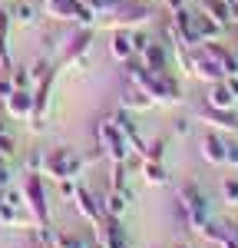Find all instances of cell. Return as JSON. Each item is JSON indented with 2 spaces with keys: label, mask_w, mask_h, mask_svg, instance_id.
<instances>
[{
  "label": "cell",
  "mask_w": 238,
  "mask_h": 248,
  "mask_svg": "<svg viewBox=\"0 0 238 248\" xmlns=\"http://www.w3.org/2000/svg\"><path fill=\"white\" fill-rule=\"evenodd\" d=\"M126 66V77L133 86H139L142 93L152 99V106H178L182 103V86H178V79L169 73V70H146L139 57L126 60L122 63Z\"/></svg>",
  "instance_id": "obj_1"
},
{
  "label": "cell",
  "mask_w": 238,
  "mask_h": 248,
  "mask_svg": "<svg viewBox=\"0 0 238 248\" xmlns=\"http://www.w3.org/2000/svg\"><path fill=\"white\" fill-rule=\"evenodd\" d=\"M176 205L182 212V218H185V225L198 235V229L212 218V205H208V195L202 192L198 182H182L176 192Z\"/></svg>",
  "instance_id": "obj_2"
},
{
  "label": "cell",
  "mask_w": 238,
  "mask_h": 248,
  "mask_svg": "<svg viewBox=\"0 0 238 248\" xmlns=\"http://www.w3.org/2000/svg\"><path fill=\"white\" fill-rule=\"evenodd\" d=\"M83 169H86V159L70 146H57V149L43 153V175L53 179V182H66V179L79 182Z\"/></svg>",
  "instance_id": "obj_3"
},
{
  "label": "cell",
  "mask_w": 238,
  "mask_h": 248,
  "mask_svg": "<svg viewBox=\"0 0 238 248\" xmlns=\"http://www.w3.org/2000/svg\"><path fill=\"white\" fill-rule=\"evenodd\" d=\"M20 195H23V209L30 212L33 225H50V199H46L43 172H27L20 182Z\"/></svg>",
  "instance_id": "obj_4"
},
{
  "label": "cell",
  "mask_w": 238,
  "mask_h": 248,
  "mask_svg": "<svg viewBox=\"0 0 238 248\" xmlns=\"http://www.w3.org/2000/svg\"><path fill=\"white\" fill-rule=\"evenodd\" d=\"M40 14L60 23H76V27H96V14L83 0H43Z\"/></svg>",
  "instance_id": "obj_5"
},
{
  "label": "cell",
  "mask_w": 238,
  "mask_h": 248,
  "mask_svg": "<svg viewBox=\"0 0 238 248\" xmlns=\"http://www.w3.org/2000/svg\"><path fill=\"white\" fill-rule=\"evenodd\" d=\"M149 20H152V7H146L139 0H122L109 17H103V23L113 27V30H139Z\"/></svg>",
  "instance_id": "obj_6"
},
{
  "label": "cell",
  "mask_w": 238,
  "mask_h": 248,
  "mask_svg": "<svg viewBox=\"0 0 238 248\" xmlns=\"http://www.w3.org/2000/svg\"><path fill=\"white\" fill-rule=\"evenodd\" d=\"M96 139H99V153L106 155L109 162H126V159L133 155V149H129V139L119 133L109 119H103V123L96 126Z\"/></svg>",
  "instance_id": "obj_7"
},
{
  "label": "cell",
  "mask_w": 238,
  "mask_h": 248,
  "mask_svg": "<svg viewBox=\"0 0 238 248\" xmlns=\"http://www.w3.org/2000/svg\"><path fill=\"white\" fill-rule=\"evenodd\" d=\"M93 46V27H79L76 33L63 40V53H60V66H70V63H83V57L89 53Z\"/></svg>",
  "instance_id": "obj_8"
},
{
  "label": "cell",
  "mask_w": 238,
  "mask_h": 248,
  "mask_svg": "<svg viewBox=\"0 0 238 248\" xmlns=\"http://www.w3.org/2000/svg\"><path fill=\"white\" fill-rule=\"evenodd\" d=\"M73 209H76L89 225H99V222L106 218V212H103V199H96L86 186H76V192H73Z\"/></svg>",
  "instance_id": "obj_9"
},
{
  "label": "cell",
  "mask_w": 238,
  "mask_h": 248,
  "mask_svg": "<svg viewBox=\"0 0 238 248\" xmlns=\"http://www.w3.org/2000/svg\"><path fill=\"white\" fill-rule=\"evenodd\" d=\"M198 123H205V126L215 129V133H238V113L235 109H212V106H202V109H198Z\"/></svg>",
  "instance_id": "obj_10"
},
{
  "label": "cell",
  "mask_w": 238,
  "mask_h": 248,
  "mask_svg": "<svg viewBox=\"0 0 238 248\" xmlns=\"http://www.w3.org/2000/svg\"><path fill=\"white\" fill-rule=\"evenodd\" d=\"M198 153L202 159L208 162V166H225V155H228V139L215 129H208V133L202 136V142H198Z\"/></svg>",
  "instance_id": "obj_11"
},
{
  "label": "cell",
  "mask_w": 238,
  "mask_h": 248,
  "mask_svg": "<svg viewBox=\"0 0 238 248\" xmlns=\"http://www.w3.org/2000/svg\"><path fill=\"white\" fill-rule=\"evenodd\" d=\"M93 229H96V242L103 248H129V238H126V229L119 225V218H109L106 215Z\"/></svg>",
  "instance_id": "obj_12"
},
{
  "label": "cell",
  "mask_w": 238,
  "mask_h": 248,
  "mask_svg": "<svg viewBox=\"0 0 238 248\" xmlns=\"http://www.w3.org/2000/svg\"><path fill=\"white\" fill-rule=\"evenodd\" d=\"M3 109H7L10 119L30 123V116H33V90H14V93L3 99Z\"/></svg>",
  "instance_id": "obj_13"
},
{
  "label": "cell",
  "mask_w": 238,
  "mask_h": 248,
  "mask_svg": "<svg viewBox=\"0 0 238 248\" xmlns=\"http://www.w3.org/2000/svg\"><path fill=\"white\" fill-rule=\"evenodd\" d=\"M205 106H212V109H235L238 99H235V93L228 90V83L218 79V83H208V86H205Z\"/></svg>",
  "instance_id": "obj_14"
},
{
  "label": "cell",
  "mask_w": 238,
  "mask_h": 248,
  "mask_svg": "<svg viewBox=\"0 0 238 248\" xmlns=\"http://www.w3.org/2000/svg\"><path fill=\"white\" fill-rule=\"evenodd\" d=\"M109 57L116 60V63H126V60L136 57V50H133V30H113V37H109Z\"/></svg>",
  "instance_id": "obj_15"
},
{
  "label": "cell",
  "mask_w": 238,
  "mask_h": 248,
  "mask_svg": "<svg viewBox=\"0 0 238 248\" xmlns=\"http://www.w3.org/2000/svg\"><path fill=\"white\" fill-rule=\"evenodd\" d=\"M139 63H142L146 70H165V63H169V46L159 43V40H152V43L139 53Z\"/></svg>",
  "instance_id": "obj_16"
},
{
  "label": "cell",
  "mask_w": 238,
  "mask_h": 248,
  "mask_svg": "<svg viewBox=\"0 0 238 248\" xmlns=\"http://www.w3.org/2000/svg\"><path fill=\"white\" fill-rule=\"evenodd\" d=\"M119 106H122V109H129V113H146V109H152V99L142 93L139 86L129 83V86L122 90V96H119Z\"/></svg>",
  "instance_id": "obj_17"
},
{
  "label": "cell",
  "mask_w": 238,
  "mask_h": 248,
  "mask_svg": "<svg viewBox=\"0 0 238 248\" xmlns=\"http://www.w3.org/2000/svg\"><path fill=\"white\" fill-rule=\"evenodd\" d=\"M129 202H133V192L109 189L106 195H103V212H106L109 218H122V215H126V209H129Z\"/></svg>",
  "instance_id": "obj_18"
},
{
  "label": "cell",
  "mask_w": 238,
  "mask_h": 248,
  "mask_svg": "<svg viewBox=\"0 0 238 248\" xmlns=\"http://www.w3.org/2000/svg\"><path fill=\"white\" fill-rule=\"evenodd\" d=\"M198 10H202L208 20H215L218 27H232V23H235V20H232V7H228V0H202Z\"/></svg>",
  "instance_id": "obj_19"
},
{
  "label": "cell",
  "mask_w": 238,
  "mask_h": 248,
  "mask_svg": "<svg viewBox=\"0 0 238 248\" xmlns=\"http://www.w3.org/2000/svg\"><path fill=\"white\" fill-rule=\"evenodd\" d=\"M139 175H142V182L146 186H169V172H165V166L162 162H156V159H142L139 162Z\"/></svg>",
  "instance_id": "obj_20"
},
{
  "label": "cell",
  "mask_w": 238,
  "mask_h": 248,
  "mask_svg": "<svg viewBox=\"0 0 238 248\" xmlns=\"http://www.w3.org/2000/svg\"><path fill=\"white\" fill-rule=\"evenodd\" d=\"M109 123H113V126H116L119 133L126 136V139H133V136H139V129H136V119H133V113H129V109H122V106H119L116 113L109 116Z\"/></svg>",
  "instance_id": "obj_21"
},
{
  "label": "cell",
  "mask_w": 238,
  "mask_h": 248,
  "mask_svg": "<svg viewBox=\"0 0 238 248\" xmlns=\"http://www.w3.org/2000/svg\"><path fill=\"white\" fill-rule=\"evenodd\" d=\"M10 20H14V23H20V27H33L40 17H37V7L23 0V3H17V7L10 10Z\"/></svg>",
  "instance_id": "obj_22"
},
{
  "label": "cell",
  "mask_w": 238,
  "mask_h": 248,
  "mask_svg": "<svg viewBox=\"0 0 238 248\" xmlns=\"http://www.w3.org/2000/svg\"><path fill=\"white\" fill-rule=\"evenodd\" d=\"M129 166L126 162H113V169H109V189L116 192H129Z\"/></svg>",
  "instance_id": "obj_23"
},
{
  "label": "cell",
  "mask_w": 238,
  "mask_h": 248,
  "mask_svg": "<svg viewBox=\"0 0 238 248\" xmlns=\"http://www.w3.org/2000/svg\"><path fill=\"white\" fill-rule=\"evenodd\" d=\"M218 195H222V202L225 205H238V175H225L222 179V186H218Z\"/></svg>",
  "instance_id": "obj_24"
},
{
  "label": "cell",
  "mask_w": 238,
  "mask_h": 248,
  "mask_svg": "<svg viewBox=\"0 0 238 248\" xmlns=\"http://www.w3.org/2000/svg\"><path fill=\"white\" fill-rule=\"evenodd\" d=\"M162 155H165V142H162V139H149L146 149H142V159H156V162H162Z\"/></svg>",
  "instance_id": "obj_25"
},
{
  "label": "cell",
  "mask_w": 238,
  "mask_h": 248,
  "mask_svg": "<svg viewBox=\"0 0 238 248\" xmlns=\"http://www.w3.org/2000/svg\"><path fill=\"white\" fill-rule=\"evenodd\" d=\"M10 79H14V86H17V90H33V79H30V70H27V66L10 70Z\"/></svg>",
  "instance_id": "obj_26"
},
{
  "label": "cell",
  "mask_w": 238,
  "mask_h": 248,
  "mask_svg": "<svg viewBox=\"0 0 238 248\" xmlns=\"http://www.w3.org/2000/svg\"><path fill=\"white\" fill-rule=\"evenodd\" d=\"M14 153H17V142H14V136L3 133V136H0V155H3V159H10Z\"/></svg>",
  "instance_id": "obj_27"
},
{
  "label": "cell",
  "mask_w": 238,
  "mask_h": 248,
  "mask_svg": "<svg viewBox=\"0 0 238 248\" xmlns=\"http://www.w3.org/2000/svg\"><path fill=\"white\" fill-rule=\"evenodd\" d=\"M149 43H152V37H149V33H142V30H133V50H136V57L142 53V50H146V46H149Z\"/></svg>",
  "instance_id": "obj_28"
},
{
  "label": "cell",
  "mask_w": 238,
  "mask_h": 248,
  "mask_svg": "<svg viewBox=\"0 0 238 248\" xmlns=\"http://www.w3.org/2000/svg\"><path fill=\"white\" fill-rule=\"evenodd\" d=\"M10 23H14V20H10V10H3V7H0V43H7Z\"/></svg>",
  "instance_id": "obj_29"
},
{
  "label": "cell",
  "mask_w": 238,
  "mask_h": 248,
  "mask_svg": "<svg viewBox=\"0 0 238 248\" xmlns=\"http://www.w3.org/2000/svg\"><path fill=\"white\" fill-rule=\"evenodd\" d=\"M17 86H14V79H10V73H0V103L7 99V96L14 93Z\"/></svg>",
  "instance_id": "obj_30"
},
{
  "label": "cell",
  "mask_w": 238,
  "mask_h": 248,
  "mask_svg": "<svg viewBox=\"0 0 238 248\" xmlns=\"http://www.w3.org/2000/svg\"><path fill=\"white\" fill-rule=\"evenodd\" d=\"M14 70V63H10V50H7V43H0V73H10Z\"/></svg>",
  "instance_id": "obj_31"
},
{
  "label": "cell",
  "mask_w": 238,
  "mask_h": 248,
  "mask_svg": "<svg viewBox=\"0 0 238 248\" xmlns=\"http://www.w3.org/2000/svg\"><path fill=\"white\" fill-rule=\"evenodd\" d=\"M225 166L238 169V142H228V155H225Z\"/></svg>",
  "instance_id": "obj_32"
},
{
  "label": "cell",
  "mask_w": 238,
  "mask_h": 248,
  "mask_svg": "<svg viewBox=\"0 0 238 248\" xmlns=\"http://www.w3.org/2000/svg\"><path fill=\"white\" fill-rule=\"evenodd\" d=\"M0 186H10V166L3 155H0Z\"/></svg>",
  "instance_id": "obj_33"
},
{
  "label": "cell",
  "mask_w": 238,
  "mask_h": 248,
  "mask_svg": "<svg viewBox=\"0 0 238 248\" xmlns=\"http://www.w3.org/2000/svg\"><path fill=\"white\" fill-rule=\"evenodd\" d=\"M189 129H192L189 119H176V136H189Z\"/></svg>",
  "instance_id": "obj_34"
},
{
  "label": "cell",
  "mask_w": 238,
  "mask_h": 248,
  "mask_svg": "<svg viewBox=\"0 0 238 248\" xmlns=\"http://www.w3.org/2000/svg\"><path fill=\"white\" fill-rule=\"evenodd\" d=\"M165 7H169V14H178L182 7H189L185 0H165Z\"/></svg>",
  "instance_id": "obj_35"
},
{
  "label": "cell",
  "mask_w": 238,
  "mask_h": 248,
  "mask_svg": "<svg viewBox=\"0 0 238 248\" xmlns=\"http://www.w3.org/2000/svg\"><path fill=\"white\" fill-rule=\"evenodd\" d=\"M225 83H228V90H232L235 99H238V73H235V77H225Z\"/></svg>",
  "instance_id": "obj_36"
},
{
  "label": "cell",
  "mask_w": 238,
  "mask_h": 248,
  "mask_svg": "<svg viewBox=\"0 0 238 248\" xmlns=\"http://www.w3.org/2000/svg\"><path fill=\"white\" fill-rule=\"evenodd\" d=\"M228 7H232V20L238 23V0H228Z\"/></svg>",
  "instance_id": "obj_37"
},
{
  "label": "cell",
  "mask_w": 238,
  "mask_h": 248,
  "mask_svg": "<svg viewBox=\"0 0 238 248\" xmlns=\"http://www.w3.org/2000/svg\"><path fill=\"white\" fill-rule=\"evenodd\" d=\"M172 248H192V245H185V242H178V245H172Z\"/></svg>",
  "instance_id": "obj_38"
},
{
  "label": "cell",
  "mask_w": 238,
  "mask_h": 248,
  "mask_svg": "<svg viewBox=\"0 0 238 248\" xmlns=\"http://www.w3.org/2000/svg\"><path fill=\"white\" fill-rule=\"evenodd\" d=\"M3 133H7V126H3V119H0V136H3Z\"/></svg>",
  "instance_id": "obj_39"
},
{
  "label": "cell",
  "mask_w": 238,
  "mask_h": 248,
  "mask_svg": "<svg viewBox=\"0 0 238 248\" xmlns=\"http://www.w3.org/2000/svg\"><path fill=\"white\" fill-rule=\"evenodd\" d=\"M3 189H7V186H0V192H3Z\"/></svg>",
  "instance_id": "obj_40"
},
{
  "label": "cell",
  "mask_w": 238,
  "mask_h": 248,
  "mask_svg": "<svg viewBox=\"0 0 238 248\" xmlns=\"http://www.w3.org/2000/svg\"><path fill=\"white\" fill-rule=\"evenodd\" d=\"M228 248H235V245H228Z\"/></svg>",
  "instance_id": "obj_41"
},
{
  "label": "cell",
  "mask_w": 238,
  "mask_h": 248,
  "mask_svg": "<svg viewBox=\"0 0 238 248\" xmlns=\"http://www.w3.org/2000/svg\"><path fill=\"white\" fill-rule=\"evenodd\" d=\"M185 3H189V0H185Z\"/></svg>",
  "instance_id": "obj_42"
}]
</instances>
